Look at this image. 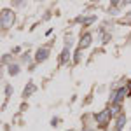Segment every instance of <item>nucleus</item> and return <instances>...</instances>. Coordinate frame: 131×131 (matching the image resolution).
I'll return each mask as SVG.
<instances>
[{
	"instance_id": "5",
	"label": "nucleus",
	"mask_w": 131,
	"mask_h": 131,
	"mask_svg": "<svg viewBox=\"0 0 131 131\" xmlns=\"http://www.w3.org/2000/svg\"><path fill=\"white\" fill-rule=\"evenodd\" d=\"M110 114H112L110 110H105V112H101L100 115H96V121L100 122V124H103V122L107 121V119H110Z\"/></svg>"
},
{
	"instance_id": "9",
	"label": "nucleus",
	"mask_w": 131,
	"mask_h": 131,
	"mask_svg": "<svg viewBox=\"0 0 131 131\" xmlns=\"http://www.w3.org/2000/svg\"><path fill=\"white\" fill-rule=\"evenodd\" d=\"M19 72V65H9V73L10 75H18Z\"/></svg>"
},
{
	"instance_id": "6",
	"label": "nucleus",
	"mask_w": 131,
	"mask_h": 131,
	"mask_svg": "<svg viewBox=\"0 0 131 131\" xmlns=\"http://www.w3.org/2000/svg\"><path fill=\"white\" fill-rule=\"evenodd\" d=\"M91 40H93V37H91L89 33H86V35L81 39V47H88V46L91 44Z\"/></svg>"
},
{
	"instance_id": "7",
	"label": "nucleus",
	"mask_w": 131,
	"mask_h": 131,
	"mask_svg": "<svg viewBox=\"0 0 131 131\" xmlns=\"http://www.w3.org/2000/svg\"><path fill=\"white\" fill-rule=\"evenodd\" d=\"M124 124H126V115L122 114V115H119V119H117V124H115V131H121Z\"/></svg>"
},
{
	"instance_id": "12",
	"label": "nucleus",
	"mask_w": 131,
	"mask_h": 131,
	"mask_svg": "<svg viewBox=\"0 0 131 131\" xmlns=\"http://www.w3.org/2000/svg\"><path fill=\"white\" fill-rule=\"evenodd\" d=\"M128 88H129V89H131V81H129V84H128Z\"/></svg>"
},
{
	"instance_id": "10",
	"label": "nucleus",
	"mask_w": 131,
	"mask_h": 131,
	"mask_svg": "<svg viewBox=\"0 0 131 131\" xmlns=\"http://www.w3.org/2000/svg\"><path fill=\"white\" fill-rule=\"evenodd\" d=\"M5 93H7V94H12V93H14V89H12L10 86H7V88H5Z\"/></svg>"
},
{
	"instance_id": "11",
	"label": "nucleus",
	"mask_w": 131,
	"mask_h": 131,
	"mask_svg": "<svg viewBox=\"0 0 131 131\" xmlns=\"http://www.w3.org/2000/svg\"><path fill=\"white\" fill-rule=\"evenodd\" d=\"M79 58H81V51H77V52H75V58H73V60L79 61Z\"/></svg>"
},
{
	"instance_id": "4",
	"label": "nucleus",
	"mask_w": 131,
	"mask_h": 131,
	"mask_svg": "<svg viewBox=\"0 0 131 131\" xmlns=\"http://www.w3.org/2000/svg\"><path fill=\"white\" fill-rule=\"evenodd\" d=\"M37 91V86L33 84V82H28V86H26V89L23 91V98H28V96H31L33 93Z\"/></svg>"
},
{
	"instance_id": "2",
	"label": "nucleus",
	"mask_w": 131,
	"mask_h": 131,
	"mask_svg": "<svg viewBox=\"0 0 131 131\" xmlns=\"http://www.w3.org/2000/svg\"><path fill=\"white\" fill-rule=\"evenodd\" d=\"M49 58V49L47 47H40V49L35 52V60L37 61H46Z\"/></svg>"
},
{
	"instance_id": "1",
	"label": "nucleus",
	"mask_w": 131,
	"mask_h": 131,
	"mask_svg": "<svg viewBox=\"0 0 131 131\" xmlns=\"http://www.w3.org/2000/svg\"><path fill=\"white\" fill-rule=\"evenodd\" d=\"M14 25V12L9 9H4L2 10V28L7 30Z\"/></svg>"
},
{
	"instance_id": "3",
	"label": "nucleus",
	"mask_w": 131,
	"mask_h": 131,
	"mask_svg": "<svg viewBox=\"0 0 131 131\" xmlns=\"http://www.w3.org/2000/svg\"><path fill=\"white\" fill-rule=\"evenodd\" d=\"M126 88H122V89H119V91H115V93H112V100H114V103L117 105V103H121V100L124 98V94H126Z\"/></svg>"
},
{
	"instance_id": "8",
	"label": "nucleus",
	"mask_w": 131,
	"mask_h": 131,
	"mask_svg": "<svg viewBox=\"0 0 131 131\" xmlns=\"http://www.w3.org/2000/svg\"><path fill=\"white\" fill-rule=\"evenodd\" d=\"M68 58H70V51H68V47H65V51L61 52V56H60V63L68 61Z\"/></svg>"
}]
</instances>
